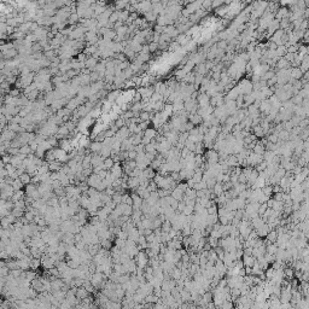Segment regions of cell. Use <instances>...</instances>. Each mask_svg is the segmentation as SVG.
Masks as SVG:
<instances>
[{
	"mask_svg": "<svg viewBox=\"0 0 309 309\" xmlns=\"http://www.w3.org/2000/svg\"><path fill=\"white\" fill-rule=\"evenodd\" d=\"M193 213H194V207H192V205H185V209L182 211V214L185 216H191Z\"/></svg>",
	"mask_w": 309,
	"mask_h": 309,
	"instance_id": "cell-28",
	"label": "cell"
},
{
	"mask_svg": "<svg viewBox=\"0 0 309 309\" xmlns=\"http://www.w3.org/2000/svg\"><path fill=\"white\" fill-rule=\"evenodd\" d=\"M20 153H22V155H26V156H28V155L33 153V152H31V150H30L29 145L27 144V145H23V146H21V147H20Z\"/></svg>",
	"mask_w": 309,
	"mask_h": 309,
	"instance_id": "cell-29",
	"label": "cell"
},
{
	"mask_svg": "<svg viewBox=\"0 0 309 309\" xmlns=\"http://www.w3.org/2000/svg\"><path fill=\"white\" fill-rule=\"evenodd\" d=\"M144 134L145 135H143V138H145V139L147 140H151L155 139L156 138V135H157V130L153 129V128H147L146 130H144Z\"/></svg>",
	"mask_w": 309,
	"mask_h": 309,
	"instance_id": "cell-10",
	"label": "cell"
},
{
	"mask_svg": "<svg viewBox=\"0 0 309 309\" xmlns=\"http://www.w3.org/2000/svg\"><path fill=\"white\" fill-rule=\"evenodd\" d=\"M274 52H275V56H277V57L283 58V57L286 54V52H288V51H286V47H285V46H278V47H277V50L274 51Z\"/></svg>",
	"mask_w": 309,
	"mask_h": 309,
	"instance_id": "cell-25",
	"label": "cell"
},
{
	"mask_svg": "<svg viewBox=\"0 0 309 309\" xmlns=\"http://www.w3.org/2000/svg\"><path fill=\"white\" fill-rule=\"evenodd\" d=\"M171 229H173V227H171L170 221L166 220L164 222H162V225H161V231H162L163 233H169Z\"/></svg>",
	"mask_w": 309,
	"mask_h": 309,
	"instance_id": "cell-18",
	"label": "cell"
},
{
	"mask_svg": "<svg viewBox=\"0 0 309 309\" xmlns=\"http://www.w3.org/2000/svg\"><path fill=\"white\" fill-rule=\"evenodd\" d=\"M214 251H215V254H216L218 259L222 261L223 257H225V250L222 249V248H220V246H218V248H215V249H214Z\"/></svg>",
	"mask_w": 309,
	"mask_h": 309,
	"instance_id": "cell-31",
	"label": "cell"
},
{
	"mask_svg": "<svg viewBox=\"0 0 309 309\" xmlns=\"http://www.w3.org/2000/svg\"><path fill=\"white\" fill-rule=\"evenodd\" d=\"M238 88L240 91V94H243V96L250 94L251 91H252V82H250L249 80H243L239 83Z\"/></svg>",
	"mask_w": 309,
	"mask_h": 309,
	"instance_id": "cell-2",
	"label": "cell"
},
{
	"mask_svg": "<svg viewBox=\"0 0 309 309\" xmlns=\"http://www.w3.org/2000/svg\"><path fill=\"white\" fill-rule=\"evenodd\" d=\"M24 198H26V193L21 190V191H15L13 192L10 200L12 203H16V202H20V200H24Z\"/></svg>",
	"mask_w": 309,
	"mask_h": 309,
	"instance_id": "cell-6",
	"label": "cell"
},
{
	"mask_svg": "<svg viewBox=\"0 0 309 309\" xmlns=\"http://www.w3.org/2000/svg\"><path fill=\"white\" fill-rule=\"evenodd\" d=\"M60 168H62V163L58 162V161H53V162H50V163H49V171H50V173L59 171Z\"/></svg>",
	"mask_w": 309,
	"mask_h": 309,
	"instance_id": "cell-12",
	"label": "cell"
},
{
	"mask_svg": "<svg viewBox=\"0 0 309 309\" xmlns=\"http://www.w3.org/2000/svg\"><path fill=\"white\" fill-rule=\"evenodd\" d=\"M114 164H115V161L112 160L111 157H109V158L104 160L103 164H101V167H103V169L104 170H108V171H109V170L112 168V166H114Z\"/></svg>",
	"mask_w": 309,
	"mask_h": 309,
	"instance_id": "cell-15",
	"label": "cell"
},
{
	"mask_svg": "<svg viewBox=\"0 0 309 309\" xmlns=\"http://www.w3.org/2000/svg\"><path fill=\"white\" fill-rule=\"evenodd\" d=\"M277 64V68H279L280 69H291V67H290V63L289 62H286V60L284 59V58H279L278 62L275 63Z\"/></svg>",
	"mask_w": 309,
	"mask_h": 309,
	"instance_id": "cell-14",
	"label": "cell"
},
{
	"mask_svg": "<svg viewBox=\"0 0 309 309\" xmlns=\"http://www.w3.org/2000/svg\"><path fill=\"white\" fill-rule=\"evenodd\" d=\"M11 186H12V189H13V191H21V190L23 189V184L21 182V180L20 179H15L13 181H12V184H11Z\"/></svg>",
	"mask_w": 309,
	"mask_h": 309,
	"instance_id": "cell-24",
	"label": "cell"
},
{
	"mask_svg": "<svg viewBox=\"0 0 309 309\" xmlns=\"http://www.w3.org/2000/svg\"><path fill=\"white\" fill-rule=\"evenodd\" d=\"M101 147H103L101 143H98V141H92L88 149H90L91 153H99L100 151H101Z\"/></svg>",
	"mask_w": 309,
	"mask_h": 309,
	"instance_id": "cell-11",
	"label": "cell"
},
{
	"mask_svg": "<svg viewBox=\"0 0 309 309\" xmlns=\"http://www.w3.org/2000/svg\"><path fill=\"white\" fill-rule=\"evenodd\" d=\"M147 45H149L150 54H151V53H155V52H157V51H158V44H157V42H150V44H147Z\"/></svg>",
	"mask_w": 309,
	"mask_h": 309,
	"instance_id": "cell-32",
	"label": "cell"
},
{
	"mask_svg": "<svg viewBox=\"0 0 309 309\" xmlns=\"http://www.w3.org/2000/svg\"><path fill=\"white\" fill-rule=\"evenodd\" d=\"M187 309H198V308H197V306H196V304H190V303H189V306H187Z\"/></svg>",
	"mask_w": 309,
	"mask_h": 309,
	"instance_id": "cell-38",
	"label": "cell"
},
{
	"mask_svg": "<svg viewBox=\"0 0 309 309\" xmlns=\"http://www.w3.org/2000/svg\"><path fill=\"white\" fill-rule=\"evenodd\" d=\"M127 186H128L129 190L135 191V190L139 187V179L138 178H130V176H128V179H127Z\"/></svg>",
	"mask_w": 309,
	"mask_h": 309,
	"instance_id": "cell-7",
	"label": "cell"
},
{
	"mask_svg": "<svg viewBox=\"0 0 309 309\" xmlns=\"http://www.w3.org/2000/svg\"><path fill=\"white\" fill-rule=\"evenodd\" d=\"M146 190L149 191L150 193H151V192H155V191H157V185H156V184L151 180V181H150V184H149V186L146 187Z\"/></svg>",
	"mask_w": 309,
	"mask_h": 309,
	"instance_id": "cell-35",
	"label": "cell"
},
{
	"mask_svg": "<svg viewBox=\"0 0 309 309\" xmlns=\"http://www.w3.org/2000/svg\"><path fill=\"white\" fill-rule=\"evenodd\" d=\"M221 309H233V303L232 301H225L222 304H221Z\"/></svg>",
	"mask_w": 309,
	"mask_h": 309,
	"instance_id": "cell-34",
	"label": "cell"
},
{
	"mask_svg": "<svg viewBox=\"0 0 309 309\" xmlns=\"http://www.w3.org/2000/svg\"><path fill=\"white\" fill-rule=\"evenodd\" d=\"M41 266V261L38 259H31L29 262V269L31 270H36V269H39V267Z\"/></svg>",
	"mask_w": 309,
	"mask_h": 309,
	"instance_id": "cell-21",
	"label": "cell"
},
{
	"mask_svg": "<svg viewBox=\"0 0 309 309\" xmlns=\"http://www.w3.org/2000/svg\"><path fill=\"white\" fill-rule=\"evenodd\" d=\"M160 301V298L158 297H156L153 293H150V295H147L146 297H145V299H144V303H150V304H155V303H157Z\"/></svg>",
	"mask_w": 309,
	"mask_h": 309,
	"instance_id": "cell-20",
	"label": "cell"
},
{
	"mask_svg": "<svg viewBox=\"0 0 309 309\" xmlns=\"http://www.w3.org/2000/svg\"><path fill=\"white\" fill-rule=\"evenodd\" d=\"M211 192H213V193H214V194H215L216 197L221 196V194L223 193V189H222V182H216Z\"/></svg>",
	"mask_w": 309,
	"mask_h": 309,
	"instance_id": "cell-17",
	"label": "cell"
},
{
	"mask_svg": "<svg viewBox=\"0 0 309 309\" xmlns=\"http://www.w3.org/2000/svg\"><path fill=\"white\" fill-rule=\"evenodd\" d=\"M261 191H262V193H263L266 197H268V198H270L272 194H273V187H272V185H265V186L261 189Z\"/></svg>",
	"mask_w": 309,
	"mask_h": 309,
	"instance_id": "cell-19",
	"label": "cell"
},
{
	"mask_svg": "<svg viewBox=\"0 0 309 309\" xmlns=\"http://www.w3.org/2000/svg\"><path fill=\"white\" fill-rule=\"evenodd\" d=\"M189 119H190V122H191L193 126L199 124V123L203 122V119L200 117L198 114H194V115H189Z\"/></svg>",
	"mask_w": 309,
	"mask_h": 309,
	"instance_id": "cell-16",
	"label": "cell"
},
{
	"mask_svg": "<svg viewBox=\"0 0 309 309\" xmlns=\"http://www.w3.org/2000/svg\"><path fill=\"white\" fill-rule=\"evenodd\" d=\"M75 296H76V298L79 299V301H82V299L87 298V297L90 296V293L87 292V290L85 289L83 286H81V288H77V289H76Z\"/></svg>",
	"mask_w": 309,
	"mask_h": 309,
	"instance_id": "cell-5",
	"label": "cell"
},
{
	"mask_svg": "<svg viewBox=\"0 0 309 309\" xmlns=\"http://www.w3.org/2000/svg\"><path fill=\"white\" fill-rule=\"evenodd\" d=\"M128 152V160H132V161H135L137 158V156H138V153L133 150V151H127Z\"/></svg>",
	"mask_w": 309,
	"mask_h": 309,
	"instance_id": "cell-36",
	"label": "cell"
},
{
	"mask_svg": "<svg viewBox=\"0 0 309 309\" xmlns=\"http://www.w3.org/2000/svg\"><path fill=\"white\" fill-rule=\"evenodd\" d=\"M273 187V193H279V192H283V189L280 187L279 185H275V186H272Z\"/></svg>",
	"mask_w": 309,
	"mask_h": 309,
	"instance_id": "cell-37",
	"label": "cell"
},
{
	"mask_svg": "<svg viewBox=\"0 0 309 309\" xmlns=\"http://www.w3.org/2000/svg\"><path fill=\"white\" fill-rule=\"evenodd\" d=\"M134 261H135V265H137L138 269H144L149 265V257L144 250H139V252L134 257Z\"/></svg>",
	"mask_w": 309,
	"mask_h": 309,
	"instance_id": "cell-1",
	"label": "cell"
},
{
	"mask_svg": "<svg viewBox=\"0 0 309 309\" xmlns=\"http://www.w3.org/2000/svg\"><path fill=\"white\" fill-rule=\"evenodd\" d=\"M267 204L266 203H262V204H260V207H259V209H257V214H259V216H262L266 211H267Z\"/></svg>",
	"mask_w": 309,
	"mask_h": 309,
	"instance_id": "cell-33",
	"label": "cell"
},
{
	"mask_svg": "<svg viewBox=\"0 0 309 309\" xmlns=\"http://www.w3.org/2000/svg\"><path fill=\"white\" fill-rule=\"evenodd\" d=\"M243 265H244V267H250V268H252V266L256 263V259L254 257V256H245V255H243Z\"/></svg>",
	"mask_w": 309,
	"mask_h": 309,
	"instance_id": "cell-8",
	"label": "cell"
},
{
	"mask_svg": "<svg viewBox=\"0 0 309 309\" xmlns=\"http://www.w3.org/2000/svg\"><path fill=\"white\" fill-rule=\"evenodd\" d=\"M18 179H20L21 182H22L23 185H26V186H27V185H29V184H31V176H30L28 173H24V174H22V175H21Z\"/></svg>",
	"mask_w": 309,
	"mask_h": 309,
	"instance_id": "cell-22",
	"label": "cell"
},
{
	"mask_svg": "<svg viewBox=\"0 0 309 309\" xmlns=\"http://www.w3.org/2000/svg\"><path fill=\"white\" fill-rule=\"evenodd\" d=\"M119 21H120V11H112L109 17V22L112 23V24H115Z\"/></svg>",
	"mask_w": 309,
	"mask_h": 309,
	"instance_id": "cell-23",
	"label": "cell"
},
{
	"mask_svg": "<svg viewBox=\"0 0 309 309\" xmlns=\"http://www.w3.org/2000/svg\"><path fill=\"white\" fill-rule=\"evenodd\" d=\"M303 76L302 71L299 70V68H291L290 70V77L293 79V80H301Z\"/></svg>",
	"mask_w": 309,
	"mask_h": 309,
	"instance_id": "cell-9",
	"label": "cell"
},
{
	"mask_svg": "<svg viewBox=\"0 0 309 309\" xmlns=\"http://www.w3.org/2000/svg\"><path fill=\"white\" fill-rule=\"evenodd\" d=\"M109 173L112 175L114 179H120V178H122V175H123L122 166H121L120 163H115V164L112 166V168L109 170Z\"/></svg>",
	"mask_w": 309,
	"mask_h": 309,
	"instance_id": "cell-4",
	"label": "cell"
},
{
	"mask_svg": "<svg viewBox=\"0 0 309 309\" xmlns=\"http://www.w3.org/2000/svg\"><path fill=\"white\" fill-rule=\"evenodd\" d=\"M86 182H87L88 187H93V189L97 190V187L101 184V179H100L97 174H92V175H90V176L87 178Z\"/></svg>",
	"mask_w": 309,
	"mask_h": 309,
	"instance_id": "cell-3",
	"label": "cell"
},
{
	"mask_svg": "<svg viewBox=\"0 0 309 309\" xmlns=\"http://www.w3.org/2000/svg\"><path fill=\"white\" fill-rule=\"evenodd\" d=\"M207 71H208V70L205 68V64H204V63H200V64H198V68H197V73H196V74L204 76Z\"/></svg>",
	"mask_w": 309,
	"mask_h": 309,
	"instance_id": "cell-30",
	"label": "cell"
},
{
	"mask_svg": "<svg viewBox=\"0 0 309 309\" xmlns=\"http://www.w3.org/2000/svg\"><path fill=\"white\" fill-rule=\"evenodd\" d=\"M283 272H284V278H288V279H290V280L293 279V274H295V270H293V268H290V267H288V268L284 269Z\"/></svg>",
	"mask_w": 309,
	"mask_h": 309,
	"instance_id": "cell-26",
	"label": "cell"
},
{
	"mask_svg": "<svg viewBox=\"0 0 309 309\" xmlns=\"http://www.w3.org/2000/svg\"><path fill=\"white\" fill-rule=\"evenodd\" d=\"M157 15H155L152 11H150V12H146L145 13V21L146 22H150V23H152V22H155V21L157 20Z\"/></svg>",
	"mask_w": 309,
	"mask_h": 309,
	"instance_id": "cell-27",
	"label": "cell"
},
{
	"mask_svg": "<svg viewBox=\"0 0 309 309\" xmlns=\"http://www.w3.org/2000/svg\"><path fill=\"white\" fill-rule=\"evenodd\" d=\"M170 196H171V197H173V198H174L175 200H178V202H181V200H182V198H184V192H182V191H180L179 189H176V187H175V189L171 191Z\"/></svg>",
	"mask_w": 309,
	"mask_h": 309,
	"instance_id": "cell-13",
	"label": "cell"
}]
</instances>
